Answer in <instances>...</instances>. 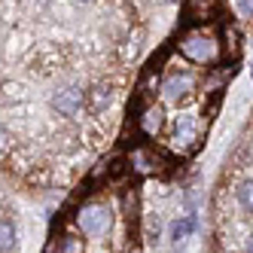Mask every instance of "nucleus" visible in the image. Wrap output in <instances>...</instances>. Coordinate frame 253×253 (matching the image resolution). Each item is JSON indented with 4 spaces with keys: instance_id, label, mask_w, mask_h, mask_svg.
<instances>
[{
    "instance_id": "obj_5",
    "label": "nucleus",
    "mask_w": 253,
    "mask_h": 253,
    "mask_svg": "<svg viewBox=\"0 0 253 253\" xmlns=\"http://www.w3.org/2000/svg\"><path fill=\"white\" fill-rule=\"evenodd\" d=\"M195 85V77L192 74H171L168 80H165V95L168 98H180V95H189V88Z\"/></svg>"
},
{
    "instance_id": "obj_6",
    "label": "nucleus",
    "mask_w": 253,
    "mask_h": 253,
    "mask_svg": "<svg viewBox=\"0 0 253 253\" xmlns=\"http://www.w3.org/2000/svg\"><path fill=\"white\" fill-rule=\"evenodd\" d=\"M162 128V110L159 107H147V110L140 113V131L143 134H156Z\"/></svg>"
},
{
    "instance_id": "obj_11",
    "label": "nucleus",
    "mask_w": 253,
    "mask_h": 253,
    "mask_svg": "<svg viewBox=\"0 0 253 253\" xmlns=\"http://www.w3.org/2000/svg\"><path fill=\"white\" fill-rule=\"evenodd\" d=\"M241 12L244 15H253V0H241Z\"/></svg>"
},
{
    "instance_id": "obj_3",
    "label": "nucleus",
    "mask_w": 253,
    "mask_h": 253,
    "mask_svg": "<svg viewBox=\"0 0 253 253\" xmlns=\"http://www.w3.org/2000/svg\"><path fill=\"white\" fill-rule=\"evenodd\" d=\"M220 12V6L213 0H189L186 3V25H198V22H208Z\"/></svg>"
},
{
    "instance_id": "obj_4",
    "label": "nucleus",
    "mask_w": 253,
    "mask_h": 253,
    "mask_svg": "<svg viewBox=\"0 0 253 253\" xmlns=\"http://www.w3.org/2000/svg\"><path fill=\"white\" fill-rule=\"evenodd\" d=\"M83 98H85V95L80 92V88H64V92H58V95H55V101H52V104H55V110H58V113L74 116V113L80 110Z\"/></svg>"
},
{
    "instance_id": "obj_12",
    "label": "nucleus",
    "mask_w": 253,
    "mask_h": 253,
    "mask_svg": "<svg viewBox=\"0 0 253 253\" xmlns=\"http://www.w3.org/2000/svg\"><path fill=\"white\" fill-rule=\"evenodd\" d=\"M159 229H162V223H159V216H156V220H150V235L159 238Z\"/></svg>"
},
{
    "instance_id": "obj_9",
    "label": "nucleus",
    "mask_w": 253,
    "mask_h": 253,
    "mask_svg": "<svg viewBox=\"0 0 253 253\" xmlns=\"http://www.w3.org/2000/svg\"><path fill=\"white\" fill-rule=\"evenodd\" d=\"M12 244H15V229L0 220V250H9Z\"/></svg>"
},
{
    "instance_id": "obj_7",
    "label": "nucleus",
    "mask_w": 253,
    "mask_h": 253,
    "mask_svg": "<svg viewBox=\"0 0 253 253\" xmlns=\"http://www.w3.org/2000/svg\"><path fill=\"white\" fill-rule=\"evenodd\" d=\"M195 229V216H180V220L171 226V241H177V244H183L186 238H189V232Z\"/></svg>"
},
{
    "instance_id": "obj_14",
    "label": "nucleus",
    "mask_w": 253,
    "mask_h": 253,
    "mask_svg": "<svg viewBox=\"0 0 253 253\" xmlns=\"http://www.w3.org/2000/svg\"><path fill=\"white\" fill-rule=\"evenodd\" d=\"M3 143H6V128L0 125V147H3Z\"/></svg>"
},
{
    "instance_id": "obj_15",
    "label": "nucleus",
    "mask_w": 253,
    "mask_h": 253,
    "mask_svg": "<svg viewBox=\"0 0 253 253\" xmlns=\"http://www.w3.org/2000/svg\"><path fill=\"white\" fill-rule=\"evenodd\" d=\"M250 74H253V70H250Z\"/></svg>"
},
{
    "instance_id": "obj_13",
    "label": "nucleus",
    "mask_w": 253,
    "mask_h": 253,
    "mask_svg": "<svg viewBox=\"0 0 253 253\" xmlns=\"http://www.w3.org/2000/svg\"><path fill=\"white\" fill-rule=\"evenodd\" d=\"M244 253H253V235L247 238V244H244Z\"/></svg>"
},
{
    "instance_id": "obj_1",
    "label": "nucleus",
    "mask_w": 253,
    "mask_h": 253,
    "mask_svg": "<svg viewBox=\"0 0 253 253\" xmlns=\"http://www.w3.org/2000/svg\"><path fill=\"white\" fill-rule=\"evenodd\" d=\"M110 223L113 216L110 211H107V205H98V202H88L77 211V226L83 235H88V238H104L107 232H110Z\"/></svg>"
},
{
    "instance_id": "obj_10",
    "label": "nucleus",
    "mask_w": 253,
    "mask_h": 253,
    "mask_svg": "<svg viewBox=\"0 0 253 253\" xmlns=\"http://www.w3.org/2000/svg\"><path fill=\"white\" fill-rule=\"evenodd\" d=\"M88 104H92V110H104V104H110V95H104V88H95L92 98H88Z\"/></svg>"
},
{
    "instance_id": "obj_8",
    "label": "nucleus",
    "mask_w": 253,
    "mask_h": 253,
    "mask_svg": "<svg viewBox=\"0 0 253 253\" xmlns=\"http://www.w3.org/2000/svg\"><path fill=\"white\" fill-rule=\"evenodd\" d=\"M235 198H238V205H241L247 213H253V180L241 183V186H238V192H235Z\"/></svg>"
},
{
    "instance_id": "obj_2",
    "label": "nucleus",
    "mask_w": 253,
    "mask_h": 253,
    "mask_svg": "<svg viewBox=\"0 0 253 253\" xmlns=\"http://www.w3.org/2000/svg\"><path fill=\"white\" fill-rule=\"evenodd\" d=\"M180 52H183L186 58L198 61V64H208V61H213V58H216L220 46H216V40L211 37V34L195 31V34H186V37L180 40Z\"/></svg>"
}]
</instances>
